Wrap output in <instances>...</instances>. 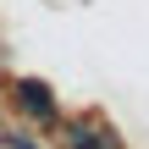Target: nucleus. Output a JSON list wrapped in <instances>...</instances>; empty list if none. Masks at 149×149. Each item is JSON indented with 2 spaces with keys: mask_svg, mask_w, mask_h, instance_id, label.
<instances>
[{
  "mask_svg": "<svg viewBox=\"0 0 149 149\" xmlns=\"http://www.w3.org/2000/svg\"><path fill=\"white\" fill-rule=\"evenodd\" d=\"M6 149H28V138L22 133H6Z\"/></svg>",
  "mask_w": 149,
  "mask_h": 149,
  "instance_id": "obj_2",
  "label": "nucleus"
},
{
  "mask_svg": "<svg viewBox=\"0 0 149 149\" xmlns=\"http://www.w3.org/2000/svg\"><path fill=\"white\" fill-rule=\"evenodd\" d=\"M22 111H28V116H50V111H55L50 88H44V83H22Z\"/></svg>",
  "mask_w": 149,
  "mask_h": 149,
  "instance_id": "obj_1",
  "label": "nucleus"
}]
</instances>
